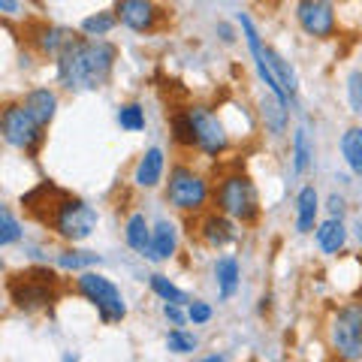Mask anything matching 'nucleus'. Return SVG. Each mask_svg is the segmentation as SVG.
<instances>
[{
    "label": "nucleus",
    "instance_id": "35",
    "mask_svg": "<svg viewBox=\"0 0 362 362\" xmlns=\"http://www.w3.org/2000/svg\"><path fill=\"white\" fill-rule=\"evenodd\" d=\"M163 317H166V320L173 323V326H185V323L190 320V317L181 311V305H178V302H166V305H163Z\"/></svg>",
    "mask_w": 362,
    "mask_h": 362
},
{
    "label": "nucleus",
    "instance_id": "27",
    "mask_svg": "<svg viewBox=\"0 0 362 362\" xmlns=\"http://www.w3.org/2000/svg\"><path fill=\"white\" fill-rule=\"evenodd\" d=\"M151 290H154L163 302H178V305H187V302H190V299H187V293H185V290H178L173 281L163 278V275H154V278H151Z\"/></svg>",
    "mask_w": 362,
    "mask_h": 362
},
{
    "label": "nucleus",
    "instance_id": "13",
    "mask_svg": "<svg viewBox=\"0 0 362 362\" xmlns=\"http://www.w3.org/2000/svg\"><path fill=\"white\" fill-rule=\"evenodd\" d=\"M199 235H202V242H206V245H211V247H223V245L235 242L239 230L233 226V218H230V214L211 211V214H206V218H202V223H199Z\"/></svg>",
    "mask_w": 362,
    "mask_h": 362
},
{
    "label": "nucleus",
    "instance_id": "28",
    "mask_svg": "<svg viewBox=\"0 0 362 362\" xmlns=\"http://www.w3.org/2000/svg\"><path fill=\"white\" fill-rule=\"evenodd\" d=\"M118 124L124 130H130V133L145 130V112H142V106H136V103L121 106L118 109Z\"/></svg>",
    "mask_w": 362,
    "mask_h": 362
},
{
    "label": "nucleus",
    "instance_id": "31",
    "mask_svg": "<svg viewBox=\"0 0 362 362\" xmlns=\"http://www.w3.org/2000/svg\"><path fill=\"white\" fill-rule=\"evenodd\" d=\"M58 263L64 269H88V266H97L100 257L97 254H85V251H64L58 257Z\"/></svg>",
    "mask_w": 362,
    "mask_h": 362
},
{
    "label": "nucleus",
    "instance_id": "9",
    "mask_svg": "<svg viewBox=\"0 0 362 362\" xmlns=\"http://www.w3.org/2000/svg\"><path fill=\"white\" fill-rule=\"evenodd\" d=\"M296 21L308 37L329 40L335 33V6L332 0H299L296 4Z\"/></svg>",
    "mask_w": 362,
    "mask_h": 362
},
{
    "label": "nucleus",
    "instance_id": "14",
    "mask_svg": "<svg viewBox=\"0 0 362 362\" xmlns=\"http://www.w3.org/2000/svg\"><path fill=\"white\" fill-rule=\"evenodd\" d=\"M21 106H25L30 112V118L40 124V127H49L54 112H58V94H54L52 88H33L25 94V100H21Z\"/></svg>",
    "mask_w": 362,
    "mask_h": 362
},
{
    "label": "nucleus",
    "instance_id": "17",
    "mask_svg": "<svg viewBox=\"0 0 362 362\" xmlns=\"http://www.w3.org/2000/svg\"><path fill=\"white\" fill-rule=\"evenodd\" d=\"M317 211H320V199H317L314 185H305L296 197V233H311Z\"/></svg>",
    "mask_w": 362,
    "mask_h": 362
},
{
    "label": "nucleus",
    "instance_id": "1",
    "mask_svg": "<svg viewBox=\"0 0 362 362\" xmlns=\"http://www.w3.org/2000/svg\"><path fill=\"white\" fill-rule=\"evenodd\" d=\"M118 49L100 37L90 40H73L58 54V78L64 88L70 90H94L109 82L112 70H115Z\"/></svg>",
    "mask_w": 362,
    "mask_h": 362
},
{
    "label": "nucleus",
    "instance_id": "22",
    "mask_svg": "<svg viewBox=\"0 0 362 362\" xmlns=\"http://www.w3.org/2000/svg\"><path fill=\"white\" fill-rule=\"evenodd\" d=\"M341 154L354 175H362V127H350L341 136Z\"/></svg>",
    "mask_w": 362,
    "mask_h": 362
},
{
    "label": "nucleus",
    "instance_id": "38",
    "mask_svg": "<svg viewBox=\"0 0 362 362\" xmlns=\"http://www.w3.org/2000/svg\"><path fill=\"white\" fill-rule=\"evenodd\" d=\"M218 30H221V40H223V42H233V40H235V37H233V30L226 28V25H218Z\"/></svg>",
    "mask_w": 362,
    "mask_h": 362
},
{
    "label": "nucleus",
    "instance_id": "36",
    "mask_svg": "<svg viewBox=\"0 0 362 362\" xmlns=\"http://www.w3.org/2000/svg\"><path fill=\"white\" fill-rule=\"evenodd\" d=\"M0 13L9 16V18L18 16V0H0Z\"/></svg>",
    "mask_w": 362,
    "mask_h": 362
},
{
    "label": "nucleus",
    "instance_id": "10",
    "mask_svg": "<svg viewBox=\"0 0 362 362\" xmlns=\"http://www.w3.org/2000/svg\"><path fill=\"white\" fill-rule=\"evenodd\" d=\"M115 16L124 28H130L136 33L154 30L160 21V9L151 0H115Z\"/></svg>",
    "mask_w": 362,
    "mask_h": 362
},
{
    "label": "nucleus",
    "instance_id": "26",
    "mask_svg": "<svg viewBox=\"0 0 362 362\" xmlns=\"http://www.w3.org/2000/svg\"><path fill=\"white\" fill-rule=\"evenodd\" d=\"M118 25V16L115 13H97V16H88L82 21V33L85 37H106V33H112Z\"/></svg>",
    "mask_w": 362,
    "mask_h": 362
},
{
    "label": "nucleus",
    "instance_id": "16",
    "mask_svg": "<svg viewBox=\"0 0 362 362\" xmlns=\"http://www.w3.org/2000/svg\"><path fill=\"white\" fill-rule=\"evenodd\" d=\"M163 169H166V157L160 148H148L142 154V160L136 163V173H133V181L139 187H157L163 178Z\"/></svg>",
    "mask_w": 362,
    "mask_h": 362
},
{
    "label": "nucleus",
    "instance_id": "15",
    "mask_svg": "<svg viewBox=\"0 0 362 362\" xmlns=\"http://www.w3.org/2000/svg\"><path fill=\"white\" fill-rule=\"evenodd\" d=\"M175 247H178V230H175V223L160 221L151 230V245H148V251H145L142 257H148L151 263H163V259H169V257L175 254Z\"/></svg>",
    "mask_w": 362,
    "mask_h": 362
},
{
    "label": "nucleus",
    "instance_id": "7",
    "mask_svg": "<svg viewBox=\"0 0 362 362\" xmlns=\"http://www.w3.org/2000/svg\"><path fill=\"white\" fill-rule=\"evenodd\" d=\"M45 127H40L37 121L30 118V112L21 106V103H9L4 109V118H0V133H4L6 145L13 148H21L28 154H37V148L45 139Z\"/></svg>",
    "mask_w": 362,
    "mask_h": 362
},
{
    "label": "nucleus",
    "instance_id": "39",
    "mask_svg": "<svg viewBox=\"0 0 362 362\" xmlns=\"http://www.w3.org/2000/svg\"><path fill=\"white\" fill-rule=\"evenodd\" d=\"M356 235H359V242H362V221H359V226H356Z\"/></svg>",
    "mask_w": 362,
    "mask_h": 362
},
{
    "label": "nucleus",
    "instance_id": "8",
    "mask_svg": "<svg viewBox=\"0 0 362 362\" xmlns=\"http://www.w3.org/2000/svg\"><path fill=\"white\" fill-rule=\"evenodd\" d=\"M187 112H190V121H194V130H197V148L199 151H206L209 157H218L230 148V136H226L221 118L214 115L209 106H194Z\"/></svg>",
    "mask_w": 362,
    "mask_h": 362
},
{
    "label": "nucleus",
    "instance_id": "33",
    "mask_svg": "<svg viewBox=\"0 0 362 362\" xmlns=\"http://www.w3.org/2000/svg\"><path fill=\"white\" fill-rule=\"evenodd\" d=\"M338 314H341L344 320L362 335V302H350V305H344V308H338Z\"/></svg>",
    "mask_w": 362,
    "mask_h": 362
},
{
    "label": "nucleus",
    "instance_id": "21",
    "mask_svg": "<svg viewBox=\"0 0 362 362\" xmlns=\"http://www.w3.org/2000/svg\"><path fill=\"white\" fill-rule=\"evenodd\" d=\"M214 278H218V290H221V299H230L235 287H239V263L233 257H221L214 263Z\"/></svg>",
    "mask_w": 362,
    "mask_h": 362
},
{
    "label": "nucleus",
    "instance_id": "3",
    "mask_svg": "<svg viewBox=\"0 0 362 362\" xmlns=\"http://www.w3.org/2000/svg\"><path fill=\"white\" fill-rule=\"evenodd\" d=\"M214 206H218V211L230 214V218L239 223H254L259 218L257 187H254V181L242 173L221 178V185L214 187Z\"/></svg>",
    "mask_w": 362,
    "mask_h": 362
},
{
    "label": "nucleus",
    "instance_id": "6",
    "mask_svg": "<svg viewBox=\"0 0 362 362\" xmlns=\"http://www.w3.org/2000/svg\"><path fill=\"white\" fill-rule=\"evenodd\" d=\"M209 181L187 166H173L166 181V202L178 211H199L209 202Z\"/></svg>",
    "mask_w": 362,
    "mask_h": 362
},
{
    "label": "nucleus",
    "instance_id": "29",
    "mask_svg": "<svg viewBox=\"0 0 362 362\" xmlns=\"http://www.w3.org/2000/svg\"><path fill=\"white\" fill-rule=\"evenodd\" d=\"M166 347L173 350V354H194V350H197V338L187 335L185 326H175V329L166 335Z\"/></svg>",
    "mask_w": 362,
    "mask_h": 362
},
{
    "label": "nucleus",
    "instance_id": "30",
    "mask_svg": "<svg viewBox=\"0 0 362 362\" xmlns=\"http://www.w3.org/2000/svg\"><path fill=\"white\" fill-rule=\"evenodd\" d=\"M18 239H21V226L13 218V211L4 209V211H0V245L9 247V245L18 242Z\"/></svg>",
    "mask_w": 362,
    "mask_h": 362
},
{
    "label": "nucleus",
    "instance_id": "12",
    "mask_svg": "<svg viewBox=\"0 0 362 362\" xmlns=\"http://www.w3.org/2000/svg\"><path fill=\"white\" fill-rule=\"evenodd\" d=\"M329 341H332V350L341 359H362V335L338 311L329 323Z\"/></svg>",
    "mask_w": 362,
    "mask_h": 362
},
{
    "label": "nucleus",
    "instance_id": "2",
    "mask_svg": "<svg viewBox=\"0 0 362 362\" xmlns=\"http://www.w3.org/2000/svg\"><path fill=\"white\" fill-rule=\"evenodd\" d=\"M6 290H9V299L18 311L33 314V311H42L58 299V275L49 269H28V272H18L6 281Z\"/></svg>",
    "mask_w": 362,
    "mask_h": 362
},
{
    "label": "nucleus",
    "instance_id": "4",
    "mask_svg": "<svg viewBox=\"0 0 362 362\" xmlns=\"http://www.w3.org/2000/svg\"><path fill=\"white\" fill-rule=\"evenodd\" d=\"M76 290L94 305L103 323H121L127 317V305H124L121 290L112 284L109 278L97 275V272H82L76 278Z\"/></svg>",
    "mask_w": 362,
    "mask_h": 362
},
{
    "label": "nucleus",
    "instance_id": "18",
    "mask_svg": "<svg viewBox=\"0 0 362 362\" xmlns=\"http://www.w3.org/2000/svg\"><path fill=\"white\" fill-rule=\"evenodd\" d=\"M344 242H347V230H344L341 218H329L317 226V247H320L323 254H338L344 247Z\"/></svg>",
    "mask_w": 362,
    "mask_h": 362
},
{
    "label": "nucleus",
    "instance_id": "20",
    "mask_svg": "<svg viewBox=\"0 0 362 362\" xmlns=\"http://www.w3.org/2000/svg\"><path fill=\"white\" fill-rule=\"evenodd\" d=\"M124 239H127V245L133 247V251H139V254L148 251L151 226H148V221H145V214H130L127 226H124Z\"/></svg>",
    "mask_w": 362,
    "mask_h": 362
},
{
    "label": "nucleus",
    "instance_id": "19",
    "mask_svg": "<svg viewBox=\"0 0 362 362\" xmlns=\"http://www.w3.org/2000/svg\"><path fill=\"white\" fill-rule=\"evenodd\" d=\"M287 100L272 94V97H263V103H259V118H263V124L272 130V133H284L287 127Z\"/></svg>",
    "mask_w": 362,
    "mask_h": 362
},
{
    "label": "nucleus",
    "instance_id": "23",
    "mask_svg": "<svg viewBox=\"0 0 362 362\" xmlns=\"http://www.w3.org/2000/svg\"><path fill=\"white\" fill-rule=\"evenodd\" d=\"M76 40L73 30H64V28H42L40 30V49L45 54H52V58H58V54L66 49Z\"/></svg>",
    "mask_w": 362,
    "mask_h": 362
},
{
    "label": "nucleus",
    "instance_id": "25",
    "mask_svg": "<svg viewBox=\"0 0 362 362\" xmlns=\"http://www.w3.org/2000/svg\"><path fill=\"white\" fill-rule=\"evenodd\" d=\"M173 139L181 145V148H194L197 145V130H194V121H190V112L173 115Z\"/></svg>",
    "mask_w": 362,
    "mask_h": 362
},
{
    "label": "nucleus",
    "instance_id": "37",
    "mask_svg": "<svg viewBox=\"0 0 362 362\" xmlns=\"http://www.w3.org/2000/svg\"><path fill=\"white\" fill-rule=\"evenodd\" d=\"M329 211H332V218H341V211H344V199H341V197H329Z\"/></svg>",
    "mask_w": 362,
    "mask_h": 362
},
{
    "label": "nucleus",
    "instance_id": "24",
    "mask_svg": "<svg viewBox=\"0 0 362 362\" xmlns=\"http://www.w3.org/2000/svg\"><path fill=\"white\" fill-rule=\"evenodd\" d=\"M311 157H314V148H311V142H308V130H296L293 133V169L302 175V173H308V166H311Z\"/></svg>",
    "mask_w": 362,
    "mask_h": 362
},
{
    "label": "nucleus",
    "instance_id": "5",
    "mask_svg": "<svg viewBox=\"0 0 362 362\" xmlns=\"http://www.w3.org/2000/svg\"><path fill=\"white\" fill-rule=\"evenodd\" d=\"M49 226L66 242H85L88 235L97 230V211L90 209L85 199L66 194L64 202L58 206V211L52 214Z\"/></svg>",
    "mask_w": 362,
    "mask_h": 362
},
{
    "label": "nucleus",
    "instance_id": "32",
    "mask_svg": "<svg viewBox=\"0 0 362 362\" xmlns=\"http://www.w3.org/2000/svg\"><path fill=\"white\" fill-rule=\"evenodd\" d=\"M347 97H350V109L362 115V73H350L347 78Z\"/></svg>",
    "mask_w": 362,
    "mask_h": 362
},
{
    "label": "nucleus",
    "instance_id": "11",
    "mask_svg": "<svg viewBox=\"0 0 362 362\" xmlns=\"http://www.w3.org/2000/svg\"><path fill=\"white\" fill-rule=\"evenodd\" d=\"M64 197H66V194H64V190L54 187L52 181H42L40 187H33L30 194L21 197V206H25V209H28L37 221L49 223V221H52V214L58 211V206L64 202Z\"/></svg>",
    "mask_w": 362,
    "mask_h": 362
},
{
    "label": "nucleus",
    "instance_id": "34",
    "mask_svg": "<svg viewBox=\"0 0 362 362\" xmlns=\"http://www.w3.org/2000/svg\"><path fill=\"white\" fill-rule=\"evenodd\" d=\"M187 317H190V323L199 326V323H209L211 320V305L209 302H194L187 308Z\"/></svg>",
    "mask_w": 362,
    "mask_h": 362
}]
</instances>
